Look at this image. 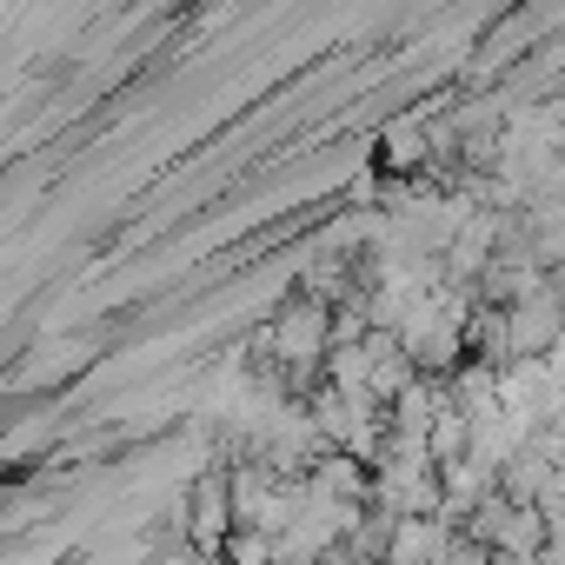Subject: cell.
<instances>
[{
    "label": "cell",
    "mask_w": 565,
    "mask_h": 565,
    "mask_svg": "<svg viewBox=\"0 0 565 565\" xmlns=\"http://www.w3.org/2000/svg\"><path fill=\"white\" fill-rule=\"evenodd\" d=\"M327 347H333V327H327V307H320V300H300V307L279 313V327H273V353L287 360V366H313Z\"/></svg>",
    "instance_id": "cell-1"
},
{
    "label": "cell",
    "mask_w": 565,
    "mask_h": 565,
    "mask_svg": "<svg viewBox=\"0 0 565 565\" xmlns=\"http://www.w3.org/2000/svg\"><path fill=\"white\" fill-rule=\"evenodd\" d=\"M386 147L399 153V167H419V153H426V147H419V127H393V134H386Z\"/></svg>",
    "instance_id": "cell-2"
}]
</instances>
